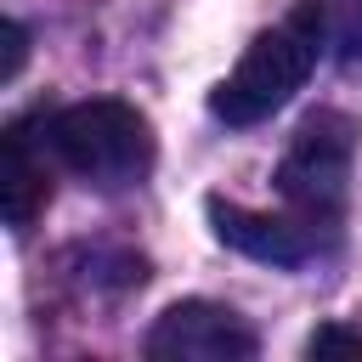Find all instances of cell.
<instances>
[{"instance_id": "6da1fadb", "label": "cell", "mask_w": 362, "mask_h": 362, "mask_svg": "<svg viewBox=\"0 0 362 362\" xmlns=\"http://www.w3.org/2000/svg\"><path fill=\"white\" fill-rule=\"evenodd\" d=\"M45 153L90 187H130L153 170V124L119 96H90L45 119Z\"/></svg>"}, {"instance_id": "7a4b0ae2", "label": "cell", "mask_w": 362, "mask_h": 362, "mask_svg": "<svg viewBox=\"0 0 362 362\" xmlns=\"http://www.w3.org/2000/svg\"><path fill=\"white\" fill-rule=\"evenodd\" d=\"M317 45H322V11H317V0H305L277 28L255 34V45L238 57V68L215 85L209 113L221 124H260V119H272L305 85V74L317 68Z\"/></svg>"}, {"instance_id": "3957f363", "label": "cell", "mask_w": 362, "mask_h": 362, "mask_svg": "<svg viewBox=\"0 0 362 362\" xmlns=\"http://www.w3.org/2000/svg\"><path fill=\"white\" fill-rule=\"evenodd\" d=\"M351 147H356V130H351L345 113H311L294 130V147L277 164V192L305 215H334L345 204Z\"/></svg>"}, {"instance_id": "277c9868", "label": "cell", "mask_w": 362, "mask_h": 362, "mask_svg": "<svg viewBox=\"0 0 362 362\" xmlns=\"http://www.w3.org/2000/svg\"><path fill=\"white\" fill-rule=\"evenodd\" d=\"M147 356L153 362H249L255 334L238 311H226L215 300H181L153 322Z\"/></svg>"}, {"instance_id": "5b68a950", "label": "cell", "mask_w": 362, "mask_h": 362, "mask_svg": "<svg viewBox=\"0 0 362 362\" xmlns=\"http://www.w3.org/2000/svg\"><path fill=\"white\" fill-rule=\"evenodd\" d=\"M204 209H209L215 238H221L226 249H238V255L260 260V266H300V260L311 255V243H305L300 221H288V215L243 209V204H226V198H209Z\"/></svg>"}, {"instance_id": "8992f818", "label": "cell", "mask_w": 362, "mask_h": 362, "mask_svg": "<svg viewBox=\"0 0 362 362\" xmlns=\"http://www.w3.org/2000/svg\"><path fill=\"white\" fill-rule=\"evenodd\" d=\"M40 204H45V158H34L28 130L11 124L0 136V209H6V226L28 232Z\"/></svg>"}, {"instance_id": "52a82bcc", "label": "cell", "mask_w": 362, "mask_h": 362, "mask_svg": "<svg viewBox=\"0 0 362 362\" xmlns=\"http://www.w3.org/2000/svg\"><path fill=\"white\" fill-rule=\"evenodd\" d=\"M305 356L311 362H362V328H345V322H328L305 339Z\"/></svg>"}, {"instance_id": "ba28073f", "label": "cell", "mask_w": 362, "mask_h": 362, "mask_svg": "<svg viewBox=\"0 0 362 362\" xmlns=\"http://www.w3.org/2000/svg\"><path fill=\"white\" fill-rule=\"evenodd\" d=\"M23 62H28V28L6 17L0 23V85H11L23 74Z\"/></svg>"}]
</instances>
